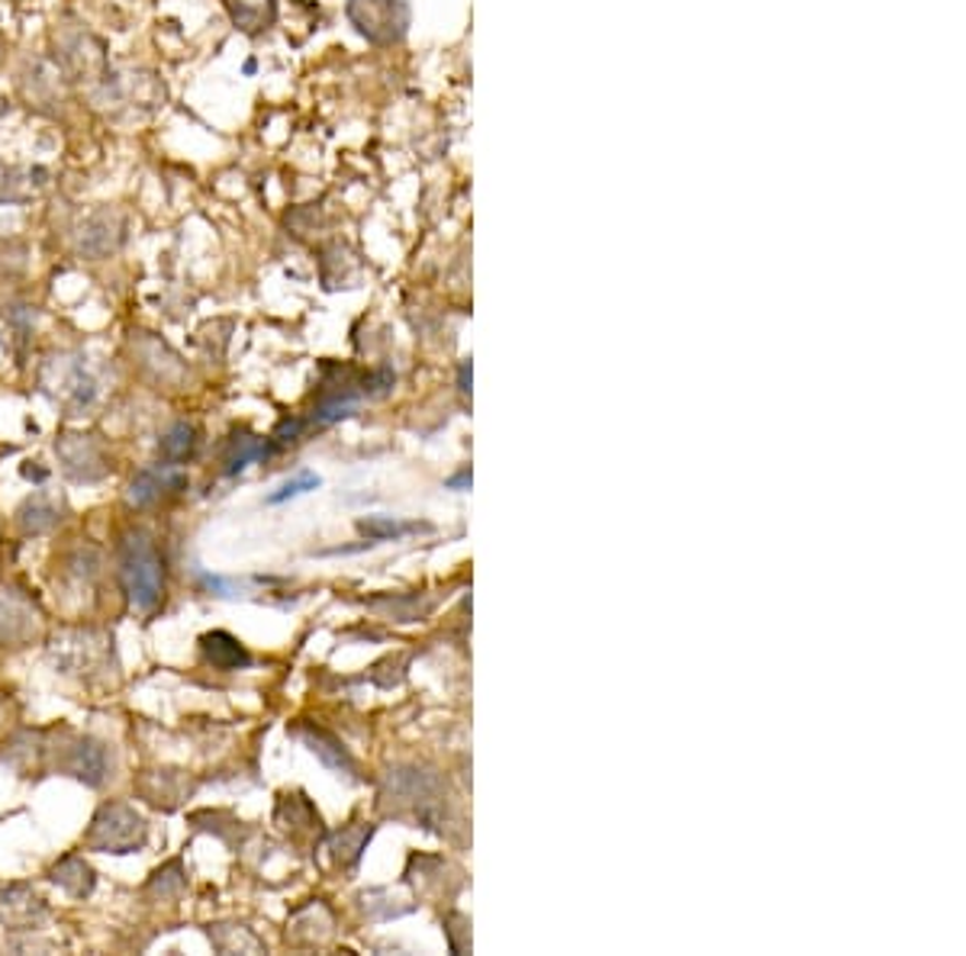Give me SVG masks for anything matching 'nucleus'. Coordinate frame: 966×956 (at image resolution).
I'll return each mask as SVG.
<instances>
[{
    "label": "nucleus",
    "instance_id": "obj_1",
    "mask_svg": "<svg viewBox=\"0 0 966 956\" xmlns=\"http://www.w3.org/2000/svg\"><path fill=\"white\" fill-rule=\"evenodd\" d=\"M119 576L132 609L152 613L165 596V563L149 532L132 528L119 545Z\"/></svg>",
    "mask_w": 966,
    "mask_h": 956
},
{
    "label": "nucleus",
    "instance_id": "obj_2",
    "mask_svg": "<svg viewBox=\"0 0 966 956\" xmlns=\"http://www.w3.org/2000/svg\"><path fill=\"white\" fill-rule=\"evenodd\" d=\"M149 844V821L126 802H107L97 808L91 828L84 831V847L97 853H139Z\"/></svg>",
    "mask_w": 966,
    "mask_h": 956
},
{
    "label": "nucleus",
    "instance_id": "obj_3",
    "mask_svg": "<svg viewBox=\"0 0 966 956\" xmlns=\"http://www.w3.org/2000/svg\"><path fill=\"white\" fill-rule=\"evenodd\" d=\"M46 754V763L65 773V777H74L88 786H104L107 780V747L94 737H81V734L61 732V741L58 744H46L43 747Z\"/></svg>",
    "mask_w": 966,
    "mask_h": 956
},
{
    "label": "nucleus",
    "instance_id": "obj_4",
    "mask_svg": "<svg viewBox=\"0 0 966 956\" xmlns=\"http://www.w3.org/2000/svg\"><path fill=\"white\" fill-rule=\"evenodd\" d=\"M348 20L368 43L391 46L409 26V7L406 0H348Z\"/></svg>",
    "mask_w": 966,
    "mask_h": 956
},
{
    "label": "nucleus",
    "instance_id": "obj_5",
    "mask_svg": "<svg viewBox=\"0 0 966 956\" xmlns=\"http://www.w3.org/2000/svg\"><path fill=\"white\" fill-rule=\"evenodd\" d=\"M181 490H187V474L177 464L162 460V464H155V467L132 477V483L126 490V500L132 506H152V503L165 500L171 493H181Z\"/></svg>",
    "mask_w": 966,
    "mask_h": 956
},
{
    "label": "nucleus",
    "instance_id": "obj_6",
    "mask_svg": "<svg viewBox=\"0 0 966 956\" xmlns=\"http://www.w3.org/2000/svg\"><path fill=\"white\" fill-rule=\"evenodd\" d=\"M56 448L61 454V460H65L68 477H74V480L91 483V480H101L107 474L104 454L84 435H68V439H61V445H56Z\"/></svg>",
    "mask_w": 966,
    "mask_h": 956
},
{
    "label": "nucleus",
    "instance_id": "obj_7",
    "mask_svg": "<svg viewBox=\"0 0 966 956\" xmlns=\"http://www.w3.org/2000/svg\"><path fill=\"white\" fill-rule=\"evenodd\" d=\"M46 918V905L26 886H10L0 893V921L13 931H30Z\"/></svg>",
    "mask_w": 966,
    "mask_h": 956
},
{
    "label": "nucleus",
    "instance_id": "obj_8",
    "mask_svg": "<svg viewBox=\"0 0 966 956\" xmlns=\"http://www.w3.org/2000/svg\"><path fill=\"white\" fill-rule=\"evenodd\" d=\"M200 654L203 661L213 667V671H223V674H232V671H245L252 664V654L238 644V638H232L229 631H207L200 638Z\"/></svg>",
    "mask_w": 966,
    "mask_h": 956
},
{
    "label": "nucleus",
    "instance_id": "obj_9",
    "mask_svg": "<svg viewBox=\"0 0 966 956\" xmlns=\"http://www.w3.org/2000/svg\"><path fill=\"white\" fill-rule=\"evenodd\" d=\"M33 621H36V616H33L30 603H23L10 590H0V644L23 641L33 631Z\"/></svg>",
    "mask_w": 966,
    "mask_h": 956
},
{
    "label": "nucleus",
    "instance_id": "obj_10",
    "mask_svg": "<svg viewBox=\"0 0 966 956\" xmlns=\"http://www.w3.org/2000/svg\"><path fill=\"white\" fill-rule=\"evenodd\" d=\"M53 883L74 899H88L94 893V870L81 856H65L53 866Z\"/></svg>",
    "mask_w": 966,
    "mask_h": 956
},
{
    "label": "nucleus",
    "instance_id": "obj_11",
    "mask_svg": "<svg viewBox=\"0 0 966 956\" xmlns=\"http://www.w3.org/2000/svg\"><path fill=\"white\" fill-rule=\"evenodd\" d=\"M303 734V741H306V747L329 767V770H336V773H354V760L348 757V750L341 747L339 737H333L329 732H319V728H300Z\"/></svg>",
    "mask_w": 966,
    "mask_h": 956
},
{
    "label": "nucleus",
    "instance_id": "obj_12",
    "mask_svg": "<svg viewBox=\"0 0 966 956\" xmlns=\"http://www.w3.org/2000/svg\"><path fill=\"white\" fill-rule=\"evenodd\" d=\"M271 454V445L265 442V439H258V435H248V432H242V435H232L226 445V454H223V470L226 474H238V470H245L248 464H255V460H265Z\"/></svg>",
    "mask_w": 966,
    "mask_h": 956
},
{
    "label": "nucleus",
    "instance_id": "obj_13",
    "mask_svg": "<svg viewBox=\"0 0 966 956\" xmlns=\"http://www.w3.org/2000/svg\"><path fill=\"white\" fill-rule=\"evenodd\" d=\"M197 425H190V422H174L168 429V435L162 439V460L165 464H184V460H190L194 457V451H197Z\"/></svg>",
    "mask_w": 966,
    "mask_h": 956
},
{
    "label": "nucleus",
    "instance_id": "obj_14",
    "mask_svg": "<svg viewBox=\"0 0 966 956\" xmlns=\"http://www.w3.org/2000/svg\"><path fill=\"white\" fill-rule=\"evenodd\" d=\"M226 7L235 26H242L245 33H255L275 20V0H226Z\"/></svg>",
    "mask_w": 966,
    "mask_h": 956
},
{
    "label": "nucleus",
    "instance_id": "obj_15",
    "mask_svg": "<svg viewBox=\"0 0 966 956\" xmlns=\"http://www.w3.org/2000/svg\"><path fill=\"white\" fill-rule=\"evenodd\" d=\"M371 835H374L371 825H368V828H364V825H358V828H345V831H339V835L333 838L329 850H333V856L339 860L341 866L354 870L358 860H361V850H364L368 841H371Z\"/></svg>",
    "mask_w": 966,
    "mask_h": 956
},
{
    "label": "nucleus",
    "instance_id": "obj_16",
    "mask_svg": "<svg viewBox=\"0 0 966 956\" xmlns=\"http://www.w3.org/2000/svg\"><path fill=\"white\" fill-rule=\"evenodd\" d=\"M419 525L412 522H399V518H391V515H368L358 522V532L368 538V541H391V538H403L409 532H416Z\"/></svg>",
    "mask_w": 966,
    "mask_h": 956
},
{
    "label": "nucleus",
    "instance_id": "obj_17",
    "mask_svg": "<svg viewBox=\"0 0 966 956\" xmlns=\"http://www.w3.org/2000/svg\"><path fill=\"white\" fill-rule=\"evenodd\" d=\"M323 480L313 474V470H300L296 477H290L287 483H281L271 497H268V506H281L287 500H296V497H303V493H310V490H316Z\"/></svg>",
    "mask_w": 966,
    "mask_h": 956
},
{
    "label": "nucleus",
    "instance_id": "obj_18",
    "mask_svg": "<svg viewBox=\"0 0 966 956\" xmlns=\"http://www.w3.org/2000/svg\"><path fill=\"white\" fill-rule=\"evenodd\" d=\"M467 483H470V470H461L457 477H452V480H449V487H452V490H464Z\"/></svg>",
    "mask_w": 966,
    "mask_h": 956
},
{
    "label": "nucleus",
    "instance_id": "obj_19",
    "mask_svg": "<svg viewBox=\"0 0 966 956\" xmlns=\"http://www.w3.org/2000/svg\"><path fill=\"white\" fill-rule=\"evenodd\" d=\"M461 390H470V364H461Z\"/></svg>",
    "mask_w": 966,
    "mask_h": 956
},
{
    "label": "nucleus",
    "instance_id": "obj_20",
    "mask_svg": "<svg viewBox=\"0 0 966 956\" xmlns=\"http://www.w3.org/2000/svg\"><path fill=\"white\" fill-rule=\"evenodd\" d=\"M394 783H397V780H394ZM397 792H403V795H416V792H409V789L403 786V783H397ZM419 795L426 798V789H422V786H419ZM406 802H412V805L419 808V798H406Z\"/></svg>",
    "mask_w": 966,
    "mask_h": 956
},
{
    "label": "nucleus",
    "instance_id": "obj_21",
    "mask_svg": "<svg viewBox=\"0 0 966 956\" xmlns=\"http://www.w3.org/2000/svg\"><path fill=\"white\" fill-rule=\"evenodd\" d=\"M3 110H7V104H3V101H0V116H3Z\"/></svg>",
    "mask_w": 966,
    "mask_h": 956
}]
</instances>
